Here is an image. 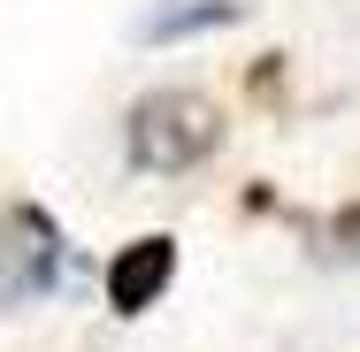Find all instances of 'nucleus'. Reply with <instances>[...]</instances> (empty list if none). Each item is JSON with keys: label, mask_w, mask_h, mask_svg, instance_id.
I'll list each match as a JSON object with an SVG mask.
<instances>
[{"label": "nucleus", "mask_w": 360, "mask_h": 352, "mask_svg": "<svg viewBox=\"0 0 360 352\" xmlns=\"http://www.w3.org/2000/svg\"><path fill=\"white\" fill-rule=\"evenodd\" d=\"M0 291L8 299H31V291H46L54 283V230H46V214H31V207H15V214H0Z\"/></svg>", "instance_id": "nucleus-2"}, {"label": "nucleus", "mask_w": 360, "mask_h": 352, "mask_svg": "<svg viewBox=\"0 0 360 352\" xmlns=\"http://www.w3.org/2000/svg\"><path fill=\"white\" fill-rule=\"evenodd\" d=\"M169 276H176V245L169 237H131L115 253V268H108V306L115 314H146L169 291Z\"/></svg>", "instance_id": "nucleus-3"}, {"label": "nucleus", "mask_w": 360, "mask_h": 352, "mask_svg": "<svg viewBox=\"0 0 360 352\" xmlns=\"http://www.w3.org/2000/svg\"><path fill=\"white\" fill-rule=\"evenodd\" d=\"M222 145V115L215 100L200 92H146L131 107V161L153 176H176V169H200Z\"/></svg>", "instance_id": "nucleus-1"}, {"label": "nucleus", "mask_w": 360, "mask_h": 352, "mask_svg": "<svg viewBox=\"0 0 360 352\" xmlns=\"http://www.w3.org/2000/svg\"><path fill=\"white\" fill-rule=\"evenodd\" d=\"M238 15H245V0H169V8H153L139 23V39L169 46V39H184V31H215V23H238Z\"/></svg>", "instance_id": "nucleus-4"}]
</instances>
